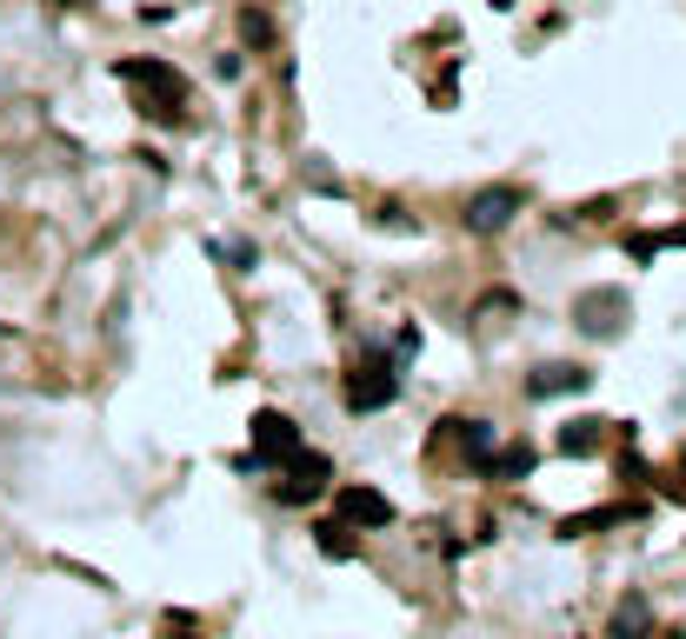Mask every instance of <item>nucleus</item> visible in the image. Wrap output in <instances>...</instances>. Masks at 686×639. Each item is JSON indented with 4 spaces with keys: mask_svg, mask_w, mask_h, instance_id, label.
<instances>
[{
    "mask_svg": "<svg viewBox=\"0 0 686 639\" xmlns=\"http://www.w3.org/2000/svg\"><path fill=\"white\" fill-rule=\"evenodd\" d=\"M320 480H327V460H320V453H314V460L294 453V480L280 487V500H307V493H320Z\"/></svg>",
    "mask_w": 686,
    "mask_h": 639,
    "instance_id": "nucleus-5",
    "label": "nucleus"
},
{
    "mask_svg": "<svg viewBox=\"0 0 686 639\" xmlns=\"http://www.w3.org/2000/svg\"><path fill=\"white\" fill-rule=\"evenodd\" d=\"M514 213H520V187H480V193L467 200V227H474V233H500Z\"/></svg>",
    "mask_w": 686,
    "mask_h": 639,
    "instance_id": "nucleus-2",
    "label": "nucleus"
},
{
    "mask_svg": "<svg viewBox=\"0 0 686 639\" xmlns=\"http://www.w3.org/2000/svg\"><path fill=\"white\" fill-rule=\"evenodd\" d=\"M300 453V427L287 420V413H253V460L260 467H280V460H294Z\"/></svg>",
    "mask_w": 686,
    "mask_h": 639,
    "instance_id": "nucleus-1",
    "label": "nucleus"
},
{
    "mask_svg": "<svg viewBox=\"0 0 686 639\" xmlns=\"http://www.w3.org/2000/svg\"><path fill=\"white\" fill-rule=\"evenodd\" d=\"M620 633H647V607H640V600L620 607Z\"/></svg>",
    "mask_w": 686,
    "mask_h": 639,
    "instance_id": "nucleus-8",
    "label": "nucleus"
},
{
    "mask_svg": "<svg viewBox=\"0 0 686 639\" xmlns=\"http://www.w3.org/2000/svg\"><path fill=\"white\" fill-rule=\"evenodd\" d=\"M340 513H347V520H367V527H387V520H394V507H387L380 493H367V487H347V493H340Z\"/></svg>",
    "mask_w": 686,
    "mask_h": 639,
    "instance_id": "nucleus-4",
    "label": "nucleus"
},
{
    "mask_svg": "<svg viewBox=\"0 0 686 639\" xmlns=\"http://www.w3.org/2000/svg\"><path fill=\"white\" fill-rule=\"evenodd\" d=\"M594 427H600V420H580V427H567V433H560V447H567V453H594V440H600Z\"/></svg>",
    "mask_w": 686,
    "mask_h": 639,
    "instance_id": "nucleus-7",
    "label": "nucleus"
},
{
    "mask_svg": "<svg viewBox=\"0 0 686 639\" xmlns=\"http://www.w3.org/2000/svg\"><path fill=\"white\" fill-rule=\"evenodd\" d=\"M400 393V380L387 373V367H354V380H347V407L354 413H374V407H387Z\"/></svg>",
    "mask_w": 686,
    "mask_h": 639,
    "instance_id": "nucleus-3",
    "label": "nucleus"
},
{
    "mask_svg": "<svg viewBox=\"0 0 686 639\" xmlns=\"http://www.w3.org/2000/svg\"><path fill=\"white\" fill-rule=\"evenodd\" d=\"M567 387L580 393L587 373H580V367H540V373H534V393H540V400H547V393H567Z\"/></svg>",
    "mask_w": 686,
    "mask_h": 639,
    "instance_id": "nucleus-6",
    "label": "nucleus"
}]
</instances>
